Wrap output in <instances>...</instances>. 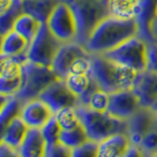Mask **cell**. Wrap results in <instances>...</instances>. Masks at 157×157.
Wrapping results in <instances>:
<instances>
[{
  "label": "cell",
  "mask_w": 157,
  "mask_h": 157,
  "mask_svg": "<svg viewBox=\"0 0 157 157\" xmlns=\"http://www.w3.org/2000/svg\"><path fill=\"white\" fill-rule=\"evenodd\" d=\"M135 35H137L135 20L117 19L109 15L95 27L85 47L90 54H105Z\"/></svg>",
  "instance_id": "obj_1"
},
{
  "label": "cell",
  "mask_w": 157,
  "mask_h": 157,
  "mask_svg": "<svg viewBox=\"0 0 157 157\" xmlns=\"http://www.w3.org/2000/svg\"><path fill=\"white\" fill-rule=\"evenodd\" d=\"M90 74L100 89L111 94L132 88L140 73L127 66L120 65L103 54H92Z\"/></svg>",
  "instance_id": "obj_2"
},
{
  "label": "cell",
  "mask_w": 157,
  "mask_h": 157,
  "mask_svg": "<svg viewBox=\"0 0 157 157\" xmlns=\"http://www.w3.org/2000/svg\"><path fill=\"white\" fill-rule=\"evenodd\" d=\"M75 15L78 44L86 46L90 34L98 24L109 17L108 0H61Z\"/></svg>",
  "instance_id": "obj_3"
},
{
  "label": "cell",
  "mask_w": 157,
  "mask_h": 157,
  "mask_svg": "<svg viewBox=\"0 0 157 157\" xmlns=\"http://www.w3.org/2000/svg\"><path fill=\"white\" fill-rule=\"evenodd\" d=\"M81 124L83 125L88 138L101 142L117 132H128V121L111 116L108 111H98L87 105H76Z\"/></svg>",
  "instance_id": "obj_4"
},
{
  "label": "cell",
  "mask_w": 157,
  "mask_h": 157,
  "mask_svg": "<svg viewBox=\"0 0 157 157\" xmlns=\"http://www.w3.org/2000/svg\"><path fill=\"white\" fill-rule=\"evenodd\" d=\"M21 76V87L15 98L22 103L38 98L48 86L59 78L51 67L34 63L28 60L22 66Z\"/></svg>",
  "instance_id": "obj_5"
},
{
  "label": "cell",
  "mask_w": 157,
  "mask_h": 157,
  "mask_svg": "<svg viewBox=\"0 0 157 157\" xmlns=\"http://www.w3.org/2000/svg\"><path fill=\"white\" fill-rule=\"evenodd\" d=\"M147 47L148 42L138 35H135L103 55L120 65L127 66L141 73L147 71Z\"/></svg>",
  "instance_id": "obj_6"
},
{
  "label": "cell",
  "mask_w": 157,
  "mask_h": 157,
  "mask_svg": "<svg viewBox=\"0 0 157 157\" xmlns=\"http://www.w3.org/2000/svg\"><path fill=\"white\" fill-rule=\"evenodd\" d=\"M63 42H61L48 28L42 24L35 38L29 44L27 51V60L34 63L51 67L56 54Z\"/></svg>",
  "instance_id": "obj_7"
},
{
  "label": "cell",
  "mask_w": 157,
  "mask_h": 157,
  "mask_svg": "<svg viewBox=\"0 0 157 157\" xmlns=\"http://www.w3.org/2000/svg\"><path fill=\"white\" fill-rule=\"evenodd\" d=\"M46 25L61 42L65 44V42L76 41L78 38L76 19L72 10L63 1H61L55 7V10L47 20Z\"/></svg>",
  "instance_id": "obj_8"
},
{
  "label": "cell",
  "mask_w": 157,
  "mask_h": 157,
  "mask_svg": "<svg viewBox=\"0 0 157 157\" xmlns=\"http://www.w3.org/2000/svg\"><path fill=\"white\" fill-rule=\"evenodd\" d=\"M40 100L46 103L55 115L61 109L67 107H76L78 103V96L69 89L65 80L58 78L40 94Z\"/></svg>",
  "instance_id": "obj_9"
},
{
  "label": "cell",
  "mask_w": 157,
  "mask_h": 157,
  "mask_svg": "<svg viewBox=\"0 0 157 157\" xmlns=\"http://www.w3.org/2000/svg\"><path fill=\"white\" fill-rule=\"evenodd\" d=\"M141 107L142 105L140 98L132 90V88H130L109 94L107 111L114 117L128 121Z\"/></svg>",
  "instance_id": "obj_10"
},
{
  "label": "cell",
  "mask_w": 157,
  "mask_h": 157,
  "mask_svg": "<svg viewBox=\"0 0 157 157\" xmlns=\"http://www.w3.org/2000/svg\"><path fill=\"white\" fill-rule=\"evenodd\" d=\"M87 54H89L87 48L83 45L78 44V41L65 42V44H62L61 48L59 49L51 68L53 69V72L56 74L58 78L65 80L69 74L73 63L78 58L87 55Z\"/></svg>",
  "instance_id": "obj_11"
},
{
  "label": "cell",
  "mask_w": 157,
  "mask_h": 157,
  "mask_svg": "<svg viewBox=\"0 0 157 157\" xmlns=\"http://www.w3.org/2000/svg\"><path fill=\"white\" fill-rule=\"evenodd\" d=\"M19 115L29 128L41 129L54 114L49 107L38 98L22 103Z\"/></svg>",
  "instance_id": "obj_12"
},
{
  "label": "cell",
  "mask_w": 157,
  "mask_h": 157,
  "mask_svg": "<svg viewBox=\"0 0 157 157\" xmlns=\"http://www.w3.org/2000/svg\"><path fill=\"white\" fill-rule=\"evenodd\" d=\"M156 114L148 107H141L129 120H128V137L130 143L140 145L142 138L150 130L155 121Z\"/></svg>",
  "instance_id": "obj_13"
},
{
  "label": "cell",
  "mask_w": 157,
  "mask_h": 157,
  "mask_svg": "<svg viewBox=\"0 0 157 157\" xmlns=\"http://www.w3.org/2000/svg\"><path fill=\"white\" fill-rule=\"evenodd\" d=\"M157 18V0H140L136 14L137 35L147 42H154L151 26Z\"/></svg>",
  "instance_id": "obj_14"
},
{
  "label": "cell",
  "mask_w": 157,
  "mask_h": 157,
  "mask_svg": "<svg viewBox=\"0 0 157 157\" xmlns=\"http://www.w3.org/2000/svg\"><path fill=\"white\" fill-rule=\"evenodd\" d=\"M132 90L140 98L142 107L150 108L157 101V74L150 71H144L138 74Z\"/></svg>",
  "instance_id": "obj_15"
},
{
  "label": "cell",
  "mask_w": 157,
  "mask_h": 157,
  "mask_svg": "<svg viewBox=\"0 0 157 157\" xmlns=\"http://www.w3.org/2000/svg\"><path fill=\"white\" fill-rule=\"evenodd\" d=\"M131 145L128 134L117 132L98 142V157H122Z\"/></svg>",
  "instance_id": "obj_16"
},
{
  "label": "cell",
  "mask_w": 157,
  "mask_h": 157,
  "mask_svg": "<svg viewBox=\"0 0 157 157\" xmlns=\"http://www.w3.org/2000/svg\"><path fill=\"white\" fill-rule=\"evenodd\" d=\"M46 141L40 129L29 128L26 137L19 147L21 157H44L46 150Z\"/></svg>",
  "instance_id": "obj_17"
},
{
  "label": "cell",
  "mask_w": 157,
  "mask_h": 157,
  "mask_svg": "<svg viewBox=\"0 0 157 157\" xmlns=\"http://www.w3.org/2000/svg\"><path fill=\"white\" fill-rule=\"evenodd\" d=\"M61 0H22L24 12L33 15L41 24H46Z\"/></svg>",
  "instance_id": "obj_18"
},
{
  "label": "cell",
  "mask_w": 157,
  "mask_h": 157,
  "mask_svg": "<svg viewBox=\"0 0 157 157\" xmlns=\"http://www.w3.org/2000/svg\"><path fill=\"white\" fill-rule=\"evenodd\" d=\"M29 47V42L22 35H20L15 31H11L4 35L2 46H1V54L6 56H15L21 54H27Z\"/></svg>",
  "instance_id": "obj_19"
},
{
  "label": "cell",
  "mask_w": 157,
  "mask_h": 157,
  "mask_svg": "<svg viewBox=\"0 0 157 157\" xmlns=\"http://www.w3.org/2000/svg\"><path fill=\"white\" fill-rule=\"evenodd\" d=\"M140 0H108L109 15L123 20L136 18Z\"/></svg>",
  "instance_id": "obj_20"
},
{
  "label": "cell",
  "mask_w": 157,
  "mask_h": 157,
  "mask_svg": "<svg viewBox=\"0 0 157 157\" xmlns=\"http://www.w3.org/2000/svg\"><path fill=\"white\" fill-rule=\"evenodd\" d=\"M29 127L25 123V121L20 117V115L15 116L13 118V121L11 122V124L7 129L4 141L6 144L19 149V147L21 145L22 141L26 137L27 132H28Z\"/></svg>",
  "instance_id": "obj_21"
},
{
  "label": "cell",
  "mask_w": 157,
  "mask_h": 157,
  "mask_svg": "<svg viewBox=\"0 0 157 157\" xmlns=\"http://www.w3.org/2000/svg\"><path fill=\"white\" fill-rule=\"evenodd\" d=\"M41 25L42 24L38 19H35L33 15L24 12L22 14H20V17L17 19L13 29L19 33L20 35H22L31 44L32 40L35 38V35L39 32Z\"/></svg>",
  "instance_id": "obj_22"
},
{
  "label": "cell",
  "mask_w": 157,
  "mask_h": 157,
  "mask_svg": "<svg viewBox=\"0 0 157 157\" xmlns=\"http://www.w3.org/2000/svg\"><path fill=\"white\" fill-rule=\"evenodd\" d=\"M21 105H22V102L19 98L12 96L8 98L6 105H4V108L0 111V143L4 141L5 134L11 122L13 121V118L19 115Z\"/></svg>",
  "instance_id": "obj_23"
},
{
  "label": "cell",
  "mask_w": 157,
  "mask_h": 157,
  "mask_svg": "<svg viewBox=\"0 0 157 157\" xmlns=\"http://www.w3.org/2000/svg\"><path fill=\"white\" fill-rule=\"evenodd\" d=\"M24 13L22 8V0H14L12 6L7 10L5 13L0 15V33L2 35L13 31L14 24L20 14Z\"/></svg>",
  "instance_id": "obj_24"
},
{
  "label": "cell",
  "mask_w": 157,
  "mask_h": 157,
  "mask_svg": "<svg viewBox=\"0 0 157 157\" xmlns=\"http://www.w3.org/2000/svg\"><path fill=\"white\" fill-rule=\"evenodd\" d=\"M89 138H88V135L86 132L83 125L80 123L78 127H75L73 129L61 131L59 142L66 145V147L71 148V149H74V148H76L78 145L87 142Z\"/></svg>",
  "instance_id": "obj_25"
},
{
  "label": "cell",
  "mask_w": 157,
  "mask_h": 157,
  "mask_svg": "<svg viewBox=\"0 0 157 157\" xmlns=\"http://www.w3.org/2000/svg\"><path fill=\"white\" fill-rule=\"evenodd\" d=\"M55 117L58 120L62 130L73 129L81 123L76 107H67V108L61 109L59 113L55 114Z\"/></svg>",
  "instance_id": "obj_26"
},
{
  "label": "cell",
  "mask_w": 157,
  "mask_h": 157,
  "mask_svg": "<svg viewBox=\"0 0 157 157\" xmlns=\"http://www.w3.org/2000/svg\"><path fill=\"white\" fill-rule=\"evenodd\" d=\"M145 152L148 157L157 154V115L155 121L151 125L150 130L147 132V135L142 138L141 143L138 145Z\"/></svg>",
  "instance_id": "obj_27"
},
{
  "label": "cell",
  "mask_w": 157,
  "mask_h": 157,
  "mask_svg": "<svg viewBox=\"0 0 157 157\" xmlns=\"http://www.w3.org/2000/svg\"><path fill=\"white\" fill-rule=\"evenodd\" d=\"M40 130H41V134H42V136L45 138L46 143L51 144V143L59 142L60 134H61L62 129H61V127H60L59 122H58V120L55 117V115H53L52 117H51V120Z\"/></svg>",
  "instance_id": "obj_28"
},
{
  "label": "cell",
  "mask_w": 157,
  "mask_h": 157,
  "mask_svg": "<svg viewBox=\"0 0 157 157\" xmlns=\"http://www.w3.org/2000/svg\"><path fill=\"white\" fill-rule=\"evenodd\" d=\"M108 103H109V94L102 89H98L92 95L87 107L98 111H107Z\"/></svg>",
  "instance_id": "obj_29"
},
{
  "label": "cell",
  "mask_w": 157,
  "mask_h": 157,
  "mask_svg": "<svg viewBox=\"0 0 157 157\" xmlns=\"http://www.w3.org/2000/svg\"><path fill=\"white\" fill-rule=\"evenodd\" d=\"M98 143L88 140L83 144L72 149V157H98Z\"/></svg>",
  "instance_id": "obj_30"
},
{
  "label": "cell",
  "mask_w": 157,
  "mask_h": 157,
  "mask_svg": "<svg viewBox=\"0 0 157 157\" xmlns=\"http://www.w3.org/2000/svg\"><path fill=\"white\" fill-rule=\"evenodd\" d=\"M44 157H72V149L60 142L47 144Z\"/></svg>",
  "instance_id": "obj_31"
},
{
  "label": "cell",
  "mask_w": 157,
  "mask_h": 157,
  "mask_svg": "<svg viewBox=\"0 0 157 157\" xmlns=\"http://www.w3.org/2000/svg\"><path fill=\"white\" fill-rule=\"evenodd\" d=\"M147 71L157 74V44L148 42L147 47Z\"/></svg>",
  "instance_id": "obj_32"
},
{
  "label": "cell",
  "mask_w": 157,
  "mask_h": 157,
  "mask_svg": "<svg viewBox=\"0 0 157 157\" xmlns=\"http://www.w3.org/2000/svg\"><path fill=\"white\" fill-rule=\"evenodd\" d=\"M0 157H21L19 149L13 148L5 142L0 143Z\"/></svg>",
  "instance_id": "obj_33"
},
{
  "label": "cell",
  "mask_w": 157,
  "mask_h": 157,
  "mask_svg": "<svg viewBox=\"0 0 157 157\" xmlns=\"http://www.w3.org/2000/svg\"><path fill=\"white\" fill-rule=\"evenodd\" d=\"M122 157H148V156L145 155V152H144L138 145L131 144L130 147L128 148V150L123 154Z\"/></svg>",
  "instance_id": "obj_34"
},
{
  "label": "cell",
  "mask_w": 157,
  "mask_h": 157,
  "mask_svg": "<svg viewBox=\"0 0 157 157\" xmlns=\"http://www.w3.org/2000/svg\"><path fill=\"white\" fill-rule=\"evenodd\" d=\"M14 0H0V15L5 13L10 7L12 6Z\"/></svg>",
  "instance_id": "obj_35"
},
{
  "label": "cell",
  "mask_w": 157,
  "mask_h": 157,
  "mask_svg": "<svg viewBox=\"0 0 157 157\" xmlns=\"http://www.w3.org/2000/svg\"><path fill=\"white\" fill-rule=\"evenodd\" d=\"M151 33H152L154 42H156L157 44V18L155 19V21L152 22V26H151Z\"/></svg>",
  "instance_id": "obj_36"
},
{
  "label": "cell",
  "mask_w": 157,
  "mask_h": 157,
  "mask_svg": "<svg viewBox=\"0 0 157 157\" xmlns=\"http://www.w3.org/2000/svg\"><path fill=\"white\" fill-rule=\"evenodd\" d=\"M8 98H7V96H5V95H1V94H0V111H1L2 108H4V105H6V102L8 101Z\"/></svg>",
  "instance_id": "obj_37"
},
{
  "label": "cell",
  "mask_w": 157,
  "mask_h": 157,
  "mask_svg": "<svg viewBox=\"0 0 157 157\" xmlns=\"http://www.w3.org/2000/svg\"><path fill=\"white\" fill-rule=\"evenodd\" d=\"M150 109L157 115V101H155V102H154V105H152L150 107Z\"/></svg>",
  "instance_id": "obj_38"
},
{
  "label": "cell",
  "mask_w": 157,
  "mask_h": 157,
  "mask_svg": "<svg viewBox=\"0 0 157 157\" xmlns=\"http://www.w3.org/2000/svg\"><path fill=\"white\" fill-rule=\"evenodd\" d=\"M2 40H4V35L0 33V54H1V46H2Z\"/></svg>",
  "instance_id": "obj_39"
},
{
  "label": "cell",
  "mask_w": 157,
  "mask_h": 157,
  "mask_svg": "<svg viewBox=\"0 0 157 157\" xmlns=\"http://www.w3.org/2000/svg\"><path fill=\"white\" fill-rule=\"evenodd\" d=\"M150 157H157V154H155V155H152V156H150Z\"/></svg>",
  "instance_id": "obj_40"
}]
</instances>
